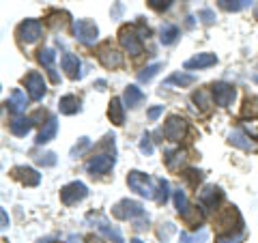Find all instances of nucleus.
Returning <instances> with one entry per match:
<instances>
[{"instance_id": "obj_1", "label": "nucleus", "mask_w": 258, "mask_h": 243, "mask_svg": "<svg viewBox=\"0 0 258 243\" xmlns=\"http://www.w3.org/2000/svg\"><path fill=\"white\" fill-rule=\"evenodd\" d=\"M127 185L144 198H155L157 196V181H153L149 174L138 172V170H132V172L127 174Z\"/></svg>"}, {"instance_id": "obj_2", "label": "nucleus", "mask_w": 258, "mask_h": 243, "mask_svg": "<svg viewBox=\"0 0 258 243\" xmlns=\"http://www.w3.org/2000/svg\"><path fill=\"white\" fill-rule=\"evenodd\" d=\"M86 220L91 222V224H95V228L99 230L108 241H112V243H125L123 234H120V230H118V226L112 224L106 215H101V213H88Z\"/></svg>"}, {"instance_id": "obj_3", "label": "nucleus", "mask_w": 258, "mask_h": 243, "mask_svg": "<svg viewBox=\"0 0 258 243\" xmlns=\"http://www.w3.org/2000/svg\"><path fill=\"white\" fill-rule=\"evenodd\" d=\"M74 35L80 43L84 45H95L97 37H99V28L93 20H76L74 22Z\"/></svg>"}, {"instance_id": "obj_4", "label": "nucleus", "mask_w": 258, "mask_h": 243, "mask_svg": "<svg viewBox=\"0 0 258 243\" xmlns=\"http://www.w3.org/2000/svg\"><path fill=\"white\" fill-rule=\"evenodd\" d=\"M118 41L120 45H123V50L127 54H132V56H140L142 54V37L136 32L132 26H123L118 32Z\"/></svg>"}, {"instance_id": "obj_5", "label": "nucleus", "mask_w": 258, "mask_h": 243, "mask_svg": "<svg viewBox=\"0 0 258 243\" xmlns=\"http://www.w3.org/2000/svg\"><path fill=\"white\" fill-rule=\"evenodd\" d=\"M43 35V24L39 20H24L20 26H18V37L20 41H24L26 45L30 43H37Z\"/></svg>"}, {"instance_id": "obj_6", "label": "nucleus", "mask_w": 258, "mask_h": 243, "mask_svg": "<svg viewBox=\"0 0 258 243\" xmlns=\"http://www.w3.org/2000/svg\"><path fill=\"white\" fill-rule=\"evenodd\" d=\"M112 213H114L118 220H136V217L144 215V207L140 205V202L125 198V200H120L112 207Z\"/></svg>"}, {"instance_id": "obj_7", "label": "nucleus", "mask_w": 258, "mask_h": 243, "mask_svg": "<svg viewBox=\"0 0 258 243\" xmlns=\"http://www.w3.org/2000/svg\"><path fill=\"white\" fill-rule=\"evenodd\" d=\"M24 84H26V93H28V97L32 101H41L45 97V93H47L45 80L39 71H30V74L26 76V80H24Z\"/></svg>"}, {"instance_id": "obj_8", "label": "nucleus", "mask_w": 258, "mask_h": 243, "mask_svg": "<svg viewBox=\"0 0 258 243\" xmlns=\"http://www.w3.org/2000/svg\"><path fill=\"white\" fill-rule=\"evenodd\" d=\"M88 196V188L82 181H74V183H67L64 188L60 190V200L62 205H76V202L84 200Z\"/></svg>"}, {"instance_id": "obj_9", "label": "nucleus", "mask_w": 258, "mask_h": 243, "mask_svg": "<svg viewBox=\"0 0 258 243\" xmlns=\"http://www.w3.org/2000/svg\"><path fill=\"white\" fill-rule=\"evenodd\" d=\"M97 56H99V63L106 69H118V67H123V54H120L118 50H114L110 43L99 45Z\"/></svg>"}, {"instance_id": "obj_10", "label": "nucleus", "mask_w": 258, "mask_h": 243, "mask_svg": "<svg viewBox=\"0 0 258 243\" xmlns=\"http://www.w3.org/2000/svg\"><path fill=\"white\" fill-rule=\"evenodd\" d=\"M185 132H187V123L181 116H168L166 125H164V136L170 142H181Z\"/></svg>"}, {"instance_id": "obj_11", "label": "nucleus", "mask_w": 258, "mask_h": 243, "mask_svg": "<svg viewBox=\"0 0 258 243\" xmlns=\"http://www.w3.org/2000/svg\"><path fill=\"white\" fill-rule=\"evenodd\" d=\"M211 93H213V101L222 108H228L232 103V99H235V95H237L235 88H232L230 84H226V82H215L211 86Z\"/></svg>"}, {"instance_id": "obj_12", "label": "nucleus", "mask_w": 258, "mask_h": 243, "mask_svg": "<svg viewBox=\"0 0 258 243\" xmlns=\"http://www.w3.org/2000/svg\"><path fill=\"white\" fill-rule=\"evenodd\" d=\"M114 164H116V159L112 155H95V157H91L86 161V170L93 176L95 174H106V172H110V170L114 168Z\"/></svg>"}, {"instance_id": "obj_13", "label": "nucleus", "mask_w": 258, "mask_h": 243, "mask_svg": "<svg viewBox=\"0 0 258 243\" xmlns=\"http://www.w3.org/2000/svg\"><path fill=\"white\" fill-rule=\"evenodd\" d=\"M222 198H224V194L220 188H215V185H205V188L198 192V202L205 209H215L222 202Z\"/></svg>"}, {"instance_id": "obj_14", "label": "nucleus", "mask_w": 258, "mask_h": 243, "mask_svg": "<svg viewBox=\"0 0 258 243\" xmlns=\"http://www.w3.org/2000/svg\"><path fill=\"white\" fill-rule=\"evenodd\" d=\"M13 176L18 181H22L26 188H37L39 183H41V174L37 172L35 168H28V166H18L13 168Z\"/></svg>"}, {"instance_id": "obj_15", "label": "nucleus", "mask_w": 258, "mask_h": 243, "mask_svg": "<svg viewBox=\"0 0 258 243\" xmlns=\"http://www.w3.org/2000/svg\"><path fill=\"white\" fill-rule=\"evenodd\" d=\"M26 106H28V97H26V93L22 91V88H13V93H11V97L7 99V108H9V112H13V114H22L24 110H26Z\"/></svg>"}, {"instance_id": "obj_16", "label": "nucleus", "mask_w": 258, "mask_h": 243, "mask_svg": "<svg viewBox=\"0 0 258 243\" xmlns=\"http://www.w3.org/2000/svg\"><path fill=\"white\" fill-rule=\"evenodd\" d=\"M217 63V56L211 54V52H203V54H196V56H191L189 60H185L183 67L185 69H205V67H213V65Z\"/></svg>"}, {"instance_id": "obj_17", "label": "nucleus", "mask_w": 258, "mask_h": 243, "mask_svg": "<svg viewBox=\"0 0 258 243\" xmlns=\"http://www.w3.org/2000/svg\"><path fill=\"white\" fill-rule=\"evenodd\" d=\"M60 67H62V71H64V74H67L71 80H76V78H80V69H82V63H80V58H78L76 54L64 52L62 58H60Z\"/></svg>"}, {"instance_id": "obj_18", "label": "nucleus", "mask_w": 258, "mask_h": 243, "mask_svg": "<svg viewBox=\"0 0 258 243\" xmlns=\"http://www.w3.org/2000/svg\"><path fill=\"white\" fill-rule=\"evenodd\" d=\"M108 118L114 125H123L125 123V103L120 97H112L110 106H108Z\"/></svg>"}, {"instance_id": "obj_19", "label": "nucleus", "mask_w": 258, "mask_h": 243, "mask_svg": "<svg viewBox=\"0 0 258 243\" xmlns=\"http://www.w3.org/2000/svg\"><path fill=\"white\" fill-rule=\"evenodd\" d=\"M37 60L41 63L47 71H50L52 82H58V76H56V71H54V60H56V54H54L52 47H41V50L37 52Z\"/></svg>"}, {"instance_id": "obj_20", "label": "nucleus", "mask_w": 258, "mask_h": 243, "mask_svg": "<svg viewBox=\"0 0 258 243\" xmlns=\"http://www.w3.org/2000/svg\"><path fill=\"white\" fill-rule=\"evenodd\" d=\"M228 140H230L232 147H237V149H241V151H252V153L256 151V144L252 142V138H247V134L241 132V129H235V132H230Z\"/></svg>"}, {"instance_id": "obj_21", "label": "nucleus", "mask_w": 258, "mask_h": 243, "mask_svg": "<svg viewBox=\"0 0 258 243\" xmlns=\"http://www.w3.org/2000/svg\"><path fill=\"white\" fill-rule=\"evenodd\" d=\"M56 132H58V120H56V116H47V123H43L41 132H39L37 136V144H47L50 140H54Z\"/></svg>"}, {"instance_id": "obj_22", "label": "nucleus", "mask_w": 258, "mask_h": 243, "mask_svg": "<svg viewBox=\"0 0 258 243\" xmlns=\"http://www.w3.org/2000/svg\"><path fill=\"white\" fill-rule=\"evenodd\" d=\"M32 125H35V120H32L30 116H15L11 123H9V129H11V134L13 136H26L30 129H32Z\"/></svg>"}, {"instance_id": "obj_23", "label": "nucleus", "mask_w": 258, "mask_h": 243, "mask_svg": "<svg viewBox=\"0 0 258 243\" xmlns=\"http://www.w3.org/2000/svg\"><path fill=\"white\" fill-rule=\"evenodd\" d=\"M120 99H123L125 108H136V106H138V103L144 99V93H142L136 84H129V86L125 88V93H123V97H120Z\"/></svg>"}, {"instance_id": "obj_24", "label": "nucleus", "mask_w": 258, "mask_h": 243, "mask_svg": "<svg viewBox=\"0 0 258 243\" xmlns=\"http://www.w3.org/2000/svg\"><path fill=\"white\" fill-rule=\"evenodd\" d=\"M58 108H60L62 114L71 116V114H76V112H80V108H82V101H80L76 95H64V97H60Z\"/></svg>"}, {"instance_id": "obj_25", "label": "nucleus", "mask_w": 258, "mask_h": 243, "mask_svg": "<svg viewBox=\"0 0 258 243\" xmlns=\"http://www.w3.org/2000/svg\"><path fill=\"white\" fill-rule=\"evenodd\" d=\"M254 0H217V5H220L222 11H228V13H239L247 9V7H252Z\"/></svg>"}, {"instance_id": "obj_26", "label": "nucleus", "mask_w": 258, "mask_h": 243, "mask_svg": "<svg viewBox=\"0 0 258 243\" xmlns=\"http://www.w3.org/2000/svg\"><path fill=\"white\" fill-rule=\"evenodd\" d=\"M159 41L164 43V45H172L176 39H179V26H174V24H164V26H161V30H159Z\"/></svg>"}, {"instance_id": "obj_27", "label": "nucleus", "mask_w": 258, "mask_h": 243, "mask_svg": "<svg viewBox=\"0 0 258 243\" xmlns=\"http://www.w3.org/2000/svg\"><path fill=\"white\" fill-rule=\"evenodd\" d=\"M185 159H187V153L181 151V149L166 153V164H168V168H170V170H179L185 164Z\"/></svg>"}, {"instance_id": "obj_28", "label": "nucleus", "mask_w": 258, "mask_h": 243, "mask_svg": "<svg viewBox=\"0 0 258 243\" xmlns=\"http://www.w3.org/2000/svg\"><path fill=\"white\" fill-rule=\"evenodd\" d=\"M191 99L196 106H200V110H209L213 106V93L211 91H203V88H200V91H196L191 95Z\"/></svg>"}, {"instance_id": "obj_29", "label": "nucleus", "mask_w": 258, "mask_h": 243, "mask_svg": "<svg viewBox=\"0 0 258 243\" xmlns=\"http://www.w3.org/2000/svg\"><path fill=\"white\" fill-rule=\"evenodd\" d=\"M174 207H176V211H179V215H183V217H187V213L191 211V207L187 202V196H185L183 190L174 192Z\"/></svg>"}, {"instance_id": "obj_30", "label": "nucleus", "mask_w": 258, "mask_h": 243, "mask_svg": "<svg viewBox=\"0 0 258 243\" xmlns=\"http://www.w3.org/2000/svg\"><path fill=\"white\" fill-rule=\"evenodd\" d=\"M196 82V76L191 74H181V71H176V74H172L170 78L166 80V84H176V86H189Z\"/></svg>"}, {"instance_id": "obj_31", "label": "nucleus", "mask_w": 258, "mask_h": 243, "mask_svg": "<svg viewBox=\"0 0 258 243\" xmlns=\"http://www.w3.org/2000/svg\"><path fill=\"white\" fill-rule=\"evenodd\" d=\"M207 237H209V232H207L205 228L200 230V232H194V234L181 232V234H179V243H205Z\"/></svg>"}, {"instance_id": "obj_32", "label": "nucleus", "mask_w": 258, "mask_h": 243, "mask_svg": "<svg viewBox=\"0 0 258 243\" xmlns=\"http://www.w3.org/2000/svg\"><path fill=\"white\" fill-rule=\"evenodd\" d=\"M159 69H161V65H159V63H153V65H149V67H144V69L140 71L138 80H140V82H151V80L159 74Z\"/></svg>"}, {"instance_id": "obj_33", "label": "nucleus", "mask_w": 258, "mask_h": 243, "mask_svg": "<svg viewBox=\"0 0 258 243\" xmlns=\"http://www.w3.org/2000/svg\"><path fill=\"white\" fill-rule=\"evenodd\" d=\"M155 200L159 202V205H164V202L168 200V181L166 179H157V196Z\"/></svg>"}, {"instance_id": "obj_34", "label": "nucleus", "mask_w": 258, "mask_h": 243, "mask_svg": "<svg viewBox=\"0 0 258 243\" xmlns=\"http://www.w3.org/2000/svg\"><path fill=\"white\" fill-rule=\"evenodd\" d=\"M245 239V232L241 230V232H235V234H217V243H239V241H243Z\"/></svg>"}, {"instance_id": "obj_35", "label": "nucleus", "mask_w": 258, "mask_h": 243, "mask_svg": "<svg viewBox=\"0 0 258 243\" xmlns=\"http://www.w3.org/2000/svg\"><path fill=\"white\" fill-rule=\"evenodd\" d=\"M91 147V140L88 138H80V144H76L74 149H71V157H78V155H82V153Z\"/></svg>"}, {"instance_id": "obj_36", "label": "nucleus", "mask_w": 258, "mask_h": 243, "mask_svg": "<svg viewBox=\"0 0 258 243\" xmlns=\"http://www.w3.org/2000/svg\"><path fill=\"white\" fill-rule=\"evenodd\" d=\"M170 5H172V0H149V7L153 11H166V9H170Z\"/></svg>"}, {"instance_id": "obj_37", "label": "nucleus", "mask_w": 258, "mask_h": 243, "mask_svg": "<svg viewBox=\"0 0 258 243\" xmlns=\"http://www.w3.org/2000/svg\"><path fill=\"white\" fill-rule=\"evenodd\" d=\"M140 151L144 155H151L153 153V142H151V134H144L142 140H140Z\"/></svg>"}, {"instance_id": "obj_38", "label": "nucleus", "mask_w": 258, "mask_h": 243, "mask_svg": "<svg viewBox=\"0 0 258 243\" xmlns=\"http://www.w3.org/2000/svg\"><path fill=\"white\" fill-rule=\"evenodd\" d=\"M198 18L203 20V24H207V26H211V24L215 22V13L211 11V9H203L198 13Z\"/></svg>"}, {"instance_id": "obj_39", "label": "nucleus", "mask_w": 258, "mask_h": 243, "mask_svg": "<svg viewBox=\"0 0 258 243\" xmlns=\"http://www.w3.org/2000/svg\"><path fill=\"white\" fill-rule=\"evenodd\" d=\"M37 164H41V166H54L56 164V155H54V153H45V155L37 157Z\"/></svg>"}, {"instance_id": "obj_40", "label": "nucleus", "mask_w": 258, "mask_h": 243, "mask_svg": "<svg viewBox=\"0 0 258 243\" xmlns=\"http://www.w3.org/2000/svg\"><path fill=\"white\" fill-rule=\"evenodd\" d=\"M243 127H245V132L249 134V138H256V140H258V125H256V120H245Z\"/></svg>"}, {"instance_id": "obj_41", "label": "nucleus", "mask_w": 258, "mask_h": 243, "mask_svg": "<svg viewBox=\"0 0 258 243\" xmlns=\"http://www.w3.org/2000/svg\"><path fill=\"white\" fill-rule=\"evenodd\" d=\"M161 112H164V106H153V108L147 112V116H149L151 120H155V118L161 116Z\"/></svg>"}, {"instance_id": "obj_42", "label": "nucleus", "mask_w": 258, "mask_h": 243, "mask_svg": "<svg viewBox=\"0 0 258 243\" xmlns=\"http://www.w3.org/2000/svg\"><path fill=\"white\" fill-rule=\"evenodd\" d=\"M0 215H3V228H7V226H9V217H7V211H5V209L0 211Z\"/></svg>"}, {"instance_id": "obj_43", "label": "nucleus", "mask_w": 258, "mask_h": 243, "mask_svg": "<svg viewBox=\"0 0 258 243\" xmlns=\"http://www.w3.org/2000/svg\"><path fill=\"white\" fill-rule=\"evenodd\" d=\"M69 243H82V239L76 237V234H74V237H69Z\"/></svg>"}, {"instance_id": "obj_44", "label": "nucleus", "mask_w": 258, "mask_h": 243, "mask_svg": "<svg viewBox=\"0 0 258 243\" xmlns=\"http://www.w3.org/2000/svg\"><path fill=\"white\" fill-rule=\"evenodd\" d=\"M129 243H142L140 239H132V241H129Z\"/></svg>"}, {"instance_id": "obj_45", "label": "nucleus", "mask_w": 258, "mask_h": 243, "mask_svg": "<svg viewBox=\"0 0 258 243\" xmlns=\"http://www.w3.org/2000/svg\"><path fill=\"white\" fill-rule=\"evenodd\" d=\"M254 15H256V20H258V5H256V11H254Z\"/></svg>"}, {"instance_id": "obj_46", "label": "nucleus", "mask_w": 258, "mask_h": 243, "mask_svg": "<svg viewBox=\"0 0 258 243\" xmlns=\"http://www.w3.org/2000/svg\"><path fill=\"white\" fill-rule=\"evenodd\" d=\"M256 82H258V76H256Z\"/></svg>"}]
</instances>
